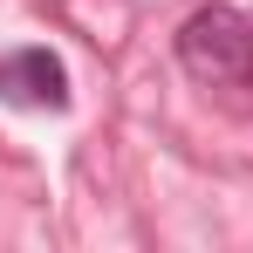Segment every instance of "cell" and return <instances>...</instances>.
<instances>
[{
    "label": "cell",
    "instance_id": "2",
    "mask_svg": "<svg viewBox=\"0 0 253 253\" xmlns=\"http://www.w3.org/2000/svg\"><path fill=\"white\" fill-rule=\"evenodd\" d=\"M0 103H14V110H69V69L48 48H14V55H0Z\"/></svg>",
    "mask_w": 253,
    "mask_h": 253
},
{
    "label": "cell",
    "instance_id": "1",
    "mask_svg": "<svg viewBox=\"0 0 253 253\" xmlns=\"http://www.w3.org/2000/svg\"><path fill=\"white\" fill-rule=\"evenodd\" d=\"M178 69L206 89L253 96V14L240 7H199L178 28Z\"/></svg>",
    "mask_w": 253,
    "mask_h": 253
}]
</instances>
